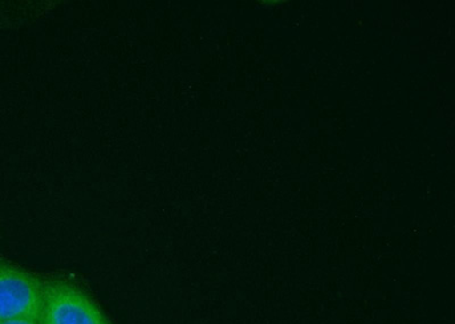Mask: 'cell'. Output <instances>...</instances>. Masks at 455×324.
Here are the masks:
<instances>
[{"label":"cell","instance_id":"obj_1","mask_svg":"<svg viewBox=\"0 0 455 324\" xmlns=\"http://www.w3.org/2000/svg\"><path fill=\"white\" fill-rule=\"evenodd\" d=\"M42 324H112L96 302L76 283L43 279Z\"/></svg>","mask_w":455,"mask_h":324},{"label":"cell","instance_id":"obj_2","mask_svg":"<svg viewBox=\"0 0 455 324\" xmlns=\"http://www.w3.org/2000/svg\"><path fill=\"white\" fill-rule=\"evenodd\" d=\"M43 307V279L0 261V323L16 320L39 321Z\"/></svg>","mask_w":455,"mask_h":324},{"label":"cell","instance_id":"obj_3","mask_svg":"<svg viewBox=\"0 0 455 324\" xmlns=\"http://www.w3.org/2000/svg\"><path fill=\"white\" fill-rule=\"evenodd\" d=\"M0 324H42L36 320H16V321L2 322Z\"/></svg>","mask_w":455,"mask_h":324}]
</instances>
